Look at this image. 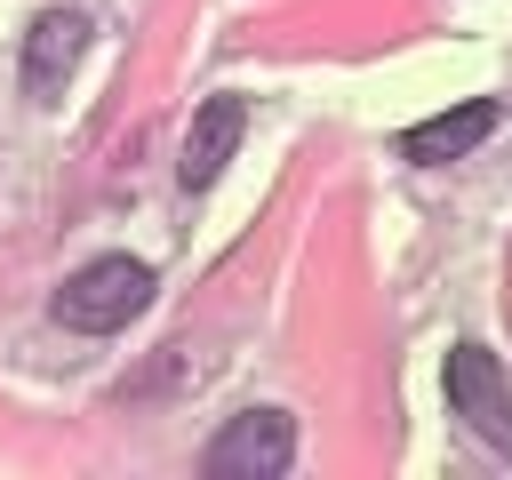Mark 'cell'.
Returning a JSON list of instances; mask_svg holds the SVG:
<instances>
[{"label": "cell", "instance_id": "1", "mask_svg": "<svg viewBox=\"0 0 512 480\" xmlns=\"http://www.w3.org/2000/svg\"><path fill=\"white\" fill-rule=\"evenodd\" d=\"M144 304H152V264H136V256H96L56 288V320L80 328V336H112Z\"/></svg>", "mask_w": 512, "mask_h": 480}, {"label": "cell", "instance_id": "2", "mask_svg": "<svg viewBox=\"0 0 512 480\" xmlns=\"http://www.w3.org/2000/svg\"><path fill=\"white\" fill-rule=\"evenodd\" d=\"M288 464H296V416L288 408H248L200 448L208 480H280Z\"/></svg>", "mask_w": 512, "mask_h": 480}, {"label": "cell", "instance_id": "3", "mask_svg": "<svg viewBox=\"0 0 512 480\" xmlns=\"http://www.w3.org/2000/svg\"><path fill=\"white\" fill-rule=\"evenodd\" d=\"M448 408H456L488 448L512 456V376H504V360H496L488 344H456V352H448Z\"/></svg>", "mask_w": 512, "mask_h": 480}, {"label": "cell", "instance_id": "4", "mask_svg": "<svg viewBox=\"0 0 512 480\" xmlns=\"http://www.w3.org/2000/svg\"><path fill=\"white\" fill-rule=\"evenodd\" d=\"M80 56H88V16L80 8H40L32 32H24V96L56 104Z\"/></svg>", "mask_w": 512, "mask_h": 480}, {"label": "cell", "instance_id": "5", "mask_svg": "<svg viewBox=\"0 0 512 480\" xmlns=\"http://www.w3.org/2000/svg\"><path fill=\"white\" fill-rule=\"evenodd\" d=\"M240 128H248V104H240V96H208V104L192 112V136H184V160H176L184 192H208V184L224 176V160H232Z\"/></svg>", "mask_w": 512, "mask_h": 480}, {"label": "cell", "instance_id": "6", "mask_svg": "<svg viewBox=\"0 0 512 480\" xmlns=\"http://www.w3.org/2000/svg\"><path fill=\"white\" fill-rule=\"evenodd\" d=\"M488 128H496V96H464L456 112H440V120L408 128V136H400V152H408V160H424V168H440V160H464Z\"/></svg>", "mask_w": 512, "mask_h": 480}]
</instances>
